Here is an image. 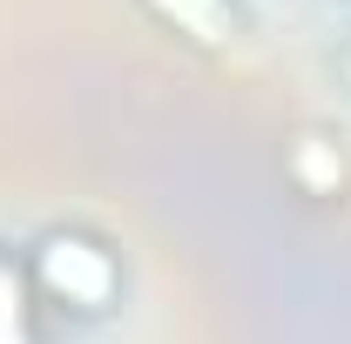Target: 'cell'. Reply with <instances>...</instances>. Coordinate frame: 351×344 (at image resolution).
Returning a JSON list of instances; mask_svg holds the SVG:
<instances>
[{"label":"cell","mask_w":351,"mask_h":344,"mask_svg":"<svg viewBox=\"0 0 351 344\" xmlns=\"http://www.w3.org/2000/svg\"><path fill=\"white\" fill-rule=\"evenodd\" d=\"M41 277L61 291V297H75V304H101V297H108V284H115L108 257H101L95 243H68V236L41 250Z\"/></svg>","instance_id":"cell-1"},{"label":"cell","mask_w":351,"mask_h":344,"mask_svg":"<svg viewBox=\"0 0 351 344\" xmlns=\"http://www.w3.org/2000/svg\"><path fill=\"white\" fill-rule=\"evenodd\" d=\"M162 21H176L182 34H196V41H230L237 34V14H230V0H149Z\"/></svg>","instance_id":"cell-2"},{"label":"cell","mask_w":351,"mask_h":344,"mask_svg":"<svg viewBox=\"0 0 351 344\" xmlns=\"http://www.w3.org/2000/svg\"><path fill=\"white\" fill-rule=\"evenodd\" d=\"M345 75H351V47H345Z\"/></svg>","instance_id":"cell-3"}]
</instances>
